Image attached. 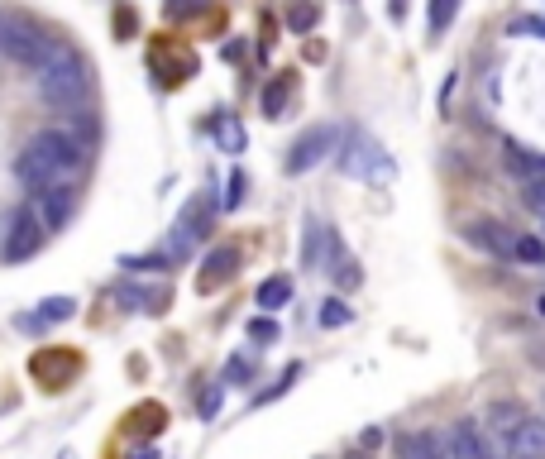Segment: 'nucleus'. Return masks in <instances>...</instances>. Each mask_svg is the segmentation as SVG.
Segmentation results:
<instances>
[{"label":"nucleus","mask_w":545,"mask_h":459,"mask_svg":"<svg viewBox=\"0 0 545 459\" xmlns=\"http://www.w3.org/2000/svg\"><path fill=\"white\" fill-rule=\"evenodd\" d=\"M254 302H259L263 311H283V306L292 302V278H287V273H278V278H263Z\"/></svg>","instance_id":"412c9836"},{"label":"nucleus","mask_w":545,"mask_h":459,"mask_svg":"<svg viewBox=\"0 0 545 459\" xmlns=\"http://www.w3.org/2000/svg\"><path fill=\"white\" fill-rule=\"evenodd\" d=\"M340 139H345L340 125H311V130L287 149V173L302 177V173H311V168H321L330 153H340Z\"/></svg>","instance_id":"423d86ee"},{"label":"nucleus","mask_w":545,"mask_h":459,"mask_svg":"<svg viewBox=\"0 0 545 459\" xmlns=\"http://www.w3.org/2000/svg\"><path fill=\"white\" fill-rule=\"evenodd\" d=\"M321 235H326V230H321V220H316V216H306V249H302V268H316V263H321Z\"/></svg>","instance_id":"a878e982"},{"label":"nucleus","mask_w":545,"mask_h":459,"mask_svg":"<svg viewBox=\"0 0 545 459\" xmlns=\"http://www.w3.org/2000/svg\"><path fill=\"white\" fill-rule=\"evenodd\" d=\"M82 158H87V149L67 130H44V134H34V139L24 144V153L15 158V177H20L24 187H34V192L63 187V182H72V173L82 168Z\"/></svg>","instance_id":"f257e3e1"},{"label":"nucleus","mask_w":545,"mask_h":459,"mask_svg":"<svg viewBox=\"0 0 545 459\" xmlns=\"http://www.w3.org/2000/svg\"><path fill=\"white\" fill-rule=\"evenodd\" d=\"M526 206H531V211H545V177L526 187Z\"/></svg>","instance_id":"c9c22d12"},{"label":"nucleus","mask_w":545,"mask_h":459,"mask_svg":"<svg viewBox=\"0 0 545 459\" xmlns=\"http://www.w3.org/2000/svg\"><path fill=\"white\" fill-rule=\"evenodd\" d=\"M244 192H249V177H244V168H235V173H230V192H225V201H220V206H225V211H240Z\"/></svg>","instance_id":"c756f323"},{"label":"nucleus","mask_w":545,"mask_h":459,"mask_svg":"<svg viewBox=\"0 0 545 459\" xmlns=\"http://www.w3.org/2000/svg\"><path fill=\"white\" fill-rule=\"evenodd\" d=\"M512 259H526V263H545V244L531 240V235H517V254Z\"/></svg>","instance_id":"473e14b6"},{"label":"nucleus","mask_w":545,"mask_h":459,"mask_svg":"<svg viewBox=\"0 0 545 459\" xmlns=\"http://www.w3.org/2000/svg\"><path fill=\"white\" fill-rule=\"evenodd\" d=\"M507 173L522 177L526 187L541 182L545 177V153H531V149H522V144H507Z\"/></svg>","instance_id":"a211bd4d"},{"label":"nucleus","mask_w":545,"mask_h":459,"mask_svg":"<svg viewBox=\"0 0 545 459\" xmlns=\"http://www.w3.org/2000/svg\"><path fill=\"white\" fill-rule=\"evenodd\" d=\"M326 273H330V283L340 287V292H354V287H364V268H359V259L349 254V244L340 240V230H330L326 225Z\"/></svg>","instance_id":"0eeeda50"},{"label":"nucleus","mask_w":545,"mask_h":459,"mask_svg":"<svg viewBox=\"0 0 545 459\" xmlns=\"http://www.w3.org/2000/svg\"><path fill=\"white\" fill-rule=\"evenodd\" d=\"M536 306H541V316H545V292H541V302H536Z\"/></svg>","instance_id":"58836bf2"},{"label":"nucleus","mask_w":545,"mask_h":459,"mask_svg":"<svg viewBox=\"0 0 545 459\" xmlns=\"http://www.w3.org/2000/svg\"><path fill=\"white\" fill-rule=\"evenodd\" d=\"M72 311H77V302H72V297H48V302H39V311H29V316H20L15 326L34 335V330H48V326H58V321H67Z\"/></svg>","instance_id":"2eb2a0df"},{"label":"nucleus","mask_w":545,"mask_h":459,"mask_svg":"<svg viewBox=\"0 0 545 459\" xmlns=\"http://www.w3.org/2000/svg\"><path fill=\"white\" fill-rule=\"evenodd\" d=\"M455 15H459V0H431V34H445L450 24H455Z\"/></svg>","instance_id":"bb28decb"},{"label":"nucleus","mask_w":545,"mask_h":459,"mask_svg":"<svg viewBox=\"0 0 545 459\" xmlns=\"http://www.w3.org/2000/svg\"><path fill=\"white\" fill-rule=\"evenodd\" d=\"M220 211V201L211 197V192H201V197H192L187 206H182V216L173 220V230H168V244L158 249L168 263H182V259H192L201 249V240L211 235V220H216Z\"/></svg>","instance_id":"7ed1b4c3"},{"label":"nucleus","mask_w":545,"mask_h":459,"mask_svg":"<svg viewBox=\"0 0 545 459\" xmlns=\"http://www.w3.org/2000/svg\"><path fill=\"white\" fill-rule=\"evenodd\" d=\"M48 48H53V39L29 20H5V29H0V53L20 67H44Z\"/></svg>","instance_id":"39448f33"},{"label":"nucleus","mask_w":545,"mask_h":459,"mask_svg":"<svg viewBox=\"0 0 545 459\" xmlns=\"http://www.w3.org/2000/svg\"><path fill=\"white\" fill-rule=\"evenodd\" d=\"M388 10H393V20H402V15H407V0H393Z\"/></svg>","instance_id":"e433bc0d"},{"label":"nucleus","mask_w":545,"mask_h":459,"mask_svg":"<svg viewBox=\"0 0 545 459\" xmlns=\"http://www.w3.org/2000/svg\"><path fill=\"white\" fill-rule=\"evenodd\" d=\"M397 459H450L445 440L436 431H402L397 436Z\"/></svg>","instance_id":"4468645a"},{"label":"nucleus","mask_w":545,"mask_h":459,"mask_svg":"<svg viewBox=\"0 0 545 459\" xmlns=\"http://www.w3.org/2000/svg\"><path fill=\"white\" fill-rule=\"evenodd\" d=\"M297 378H302V364H287V373H283V378H278V383H273V388H263V393L254 397V407H268V402H273V397H283L287 388H292V383H297Z\"/></svg>","instance_id":"c85d7f7f"},{"label":"nucleus","mask_w":545,"mask_h":459,"mask_svg":"<svg viewBox=\"0 0 545 459\" xmlns=\"http://www.w3.org/2000/svg\"><path fill=\"white\" fill-rule=\"evenodd\" d=\"M130 459H158V455H153V445H139V450H134Z\"/></svg>","instance_id":"4c0bfd02"},{"label":"nucleus","mask_w":545,"mask_h":459,"mask_svg":"<svg viewBox=\"0 0 545 459\" xmlns=\"http://www.w3.org/2000/svg\"><path fill=\"white\" fill-rule=\"evenodd\" d=\"M287 96H292V82H287V77H273V82L263 87V115L278 120V115L287 110Z\"/></svg>","instance_id":"5701e85b"},{"label":"nucleus","mask_w":545,"mask_h":459,"mask_svg":"<svg viewBox=\"0 0 545 459\" xmlns=\"http://www.w3.org/2000/svg\"><path fill=\"white\" fill-rule=\"evenodd\" d=\"M316 20H321V5H316V0H297V5H287V29H292V34H311Z\"/></svg>","instance_id":"4be33fe9"},{"label":"nucleus","mask_w":545,"mask_h":459,"mask_svg":"<svg viewBox=\"0 0 545 459\" xmlns=\"http://www.w3.org/2000/svg\"><path fill=\"white\" fill-rule=\"evenodd\" d=\"M249 378H254V354L240 350L225 364V378H220V383H225V388H249Z\"/></svg>","instance_id":"b1692460"},{"label":"nucleus","mask_w":545,"mask_h":459,"mask_svg":"<svg viewBox=\"0 0 545 459\" xmlns=\"http://www.w3.org/2000/svg\"><path fill=\"white\" fill-rule=\"evenodd\" d=\"M134 29H139V15H134V10H125V5H120V10H115V34H120V39H130Z\"/></svg>","instance_id":"f704fd0d"},{"label":"nucleus","mask_w":545,"mask_h":459,"mask_svg":"<svg viewBox=\"0 0 545 459\" xmlns=\"http://www.w3.org/2000/svg\"><path fill=\"white\" fill-rule=\"evenodd\" d=\"M211 134H216V144H220L225 153H244L240 115H230V110H216V115H211Z\"/></svg>","instance_id":"6ab92c4d"},{"label":"nucleus","mask_w":545,"mask_h":459,"mask_svg":"<svg viewBox=\"0 0 545 459\" xmlns=\"http://www.w3.org/2000/svg\"><path fill=\"white\" fill-rule=\"evenodd\" d=\"M340 173L359 177V182H373V187H388L393 182V153L383 149L369 130H349L340 139Z\"/></svg>","instance_id":"20e7f679"},{"label":"nucleus","mask_w":545,"mask_h":459,"mask_svg":"<svg viewBox=\"0 0 545 459\" xmlns=\"http://www.w3.org/2000/svg\"><path fill=\"white\" fill-rule=\"evenodd\" d=\"M464 240L474 244V249H483V254H493V259H512L517 254V235L502 225V220H464Z\"/></svg>","instance_id":"6e6552de"},{"label":"nucleus","mask_w":545,"mask_h":459,"mask_svg":"<svg viewBox=\"0 0 545 459\" xmlns=\"http://www.w3.org/2000/svg\"><path fill=\"white\" fill-rule=\"evenodd\" d=\"M220 397H225V383H211V388H201V397H197V416L201 421H216V412H220Z\"/></svg>","instance_id":"cd10ccee"},{"label":"nucleus","mask_w":545,"mask_h":459,"mask_svg":"<svg viewBox=\"0 0 545 459\" xmlns=\"http://www.w3.org/2000/svg\"><path fill=\"white\" fill-rule=\"evenodd\" d=\"M249 340H259V345H273V340H278V326H273L268 316H259V321H249Z\"/></svg>","instance_id":"72a5a7b5"},{"label":"nucleus","mask_w":545,"mask_h":459,"mask_svg":"<svg viewBox=\"0 0 545 459\" xmlns=\"http://www.w3.org/2000/svg\"><path fill=\"white\" fill-rule=\"evenodd\" d=\"M39 244H44V225L34 220V211L29 206H20L15 211V220H10V235H5V263H24L39 254Z\"/></svg>","instance_id":"1a4fd4ad"},{"label":"nucleus","mask_w":545,"mask_h":459,"mask_svg":"<svg viewBox=\"0 0 545 459\" xmlns=\"http://www.w3.org/2000/svg\"><path fill=\"white\" fill-rule=\"evenodd\" d=\"M354 459H369V455H354Z\"/></svg>","instance_id":"ea45409f"},{"label":"nucleus","mask_w":545,"mask_h":459,"mask_svg":"<svg viewBox=\"0 0 545 459\" xmlns=\"http://www.w3.org/2000/svg\"><path fill=\"white\" fill-rule=\"evenodd\" d=\"M522 421H526V412L517 407V402H507V397L488 407V431H493V440H498V450H502V455H507V445H512V436L522 431Z\"/></svg>","instance_id":"f8f14e48"},{"label":"nucleus","mask_w":545,"mask_h":459,"mask_svg":"<svg viewBox=\"0 0 545 459\" xmlns=\"http://www.w3.org/2000/svg\"><path fill=\"white\" fill-rule=\"evenodd\" d=\"M72 206H77V192H72V182H63V187H44V192H34V220L48 230H63L67 216H72Z\"/></svg>","instance_id":"9b49d317"},{"label":"nucleus","mask_w":545,"mask_h":459,"mask_svg":"<svg viewBox=\"0 0 545 459\" xmlns=\"http://www.w3.org/2000/svg\"><path fill=\"white\" fill-rule=\"evenodd\" d=\"M115 297L130 306V311L139 306V311H153V316L173 302V292H168V287H139V283H120V287H115Z\"/></svg>","instance_id":"f3484780"},{"label":"nucleus","mask_w":545,"mask_h":459,"mask_svg":"<svg viewBox=\"0 0 545 459\" xmlns=\"http://www.w3.org/2000/svg\"><path fill=\"white\" fill-rule=\"evenodd\" d=\"M445 450H450V459H493L488 455V440L479 436L474 421H455L450 436H445Z\"/></svg>","instance_id":"ddd939ff"},{"label":"nucleus","mask_w":545,"mask_h":459,"mask_svg":"<svg viewBox=\"0 0 545 459\" xmlns=\"http://www.w3.org/2000/svg\"><path fill=\"white\" fill-rule=\"evenodd\" d=\"M507 34L517 39V34H536V39H545V15H517V20L507 24Z\"/></svg>","instance_id":"2f4dec72"},{"label":"nucleus","mask_w":545,"mask_h":459,"mask_svg":"<svg viewBox=\"0 0 545 459\" xmlns=\"http://www.w3.org/2000/svg\"><path fill=\"white\" fill-rule=\"evenodd\" d=\"M34 378H48V388H63V373L77 369V359L72 354H34Z\"/></svg>","instance_id":"aec40b11"},{"label":"nucleus","mask_w":545,"mask_h":459,"mask_svg":"<svg viewBox=\"0 0 545 459\" xmlns=\"http://www.w3.org/2000/svg\"><path fill=\"white\" fill-rule=\"evenodd\" d=\"M235 273H240V244H216V249L206 254V263H201V273H197V292L201 297H211V292H220Z\"/></svg>","instance_id":"9d476101"},{"label":"nucleus","mask_w":545,"mask_h":459,"mask_svg":"<svg viewBox=\"0 0 545 459\" xmlns=\"http://www.w3.org/2000/svg\"><path fill=\"white\" fill-rule=\"evenodd\" d=\"M87 91H91V77H87L82 53L72 44H58V39H53L44 67H39V96L58 110H77L87 101Z\"/></svg>","instance_id":"f03ea898"},{"label":"nucleus","mask_w":545,"mask_h":459,"mask_svg":"<svg viewBox=\"0 0 545 459\" xmlns=\"http://www.w3.org/2000/svg\"><path fill=\"white\" fill-rule=\"evenodd\" d=\"M201 10H206V0H168V5H163V15H168V20H192V15H201Z\"/></svg>","instance_id":"7c9ffc66"},{"label":"nucleus","mask_w":545,"mask_h":459,"mask_svg":"<svg viewBox=\"0 0 545 459\" xmlns=\"http://www.w3.org/2000/svg\"><path fill=\"white\" fill-rule=\"evenodd\" d=\"M316 321H321L326 330H335V326H349V321H354V311H349L340 297H326V302H321V311H316Z\"/></svg>","instance_id":"393cba45"},{"label":"nucleus","mask_w":545,"mask_h":459,"mask_svg":"<svg viewBox=\"0 0 545 459\" xmlns=\"http://www.w3.org/2000/svg\"><path fill=\"white\" fill-rule=\"evenodd\" d=\"M507 459H545V421L526 416L522 431H517L512 445H507Z\"/></svg>","instance_id":"dca6fc26"},{"label":"nucleus","mask_w":545,"mask_h":459,"mask_svg":"<svg viewBox=\"0 0 545 459\" xmlns=\"http://www.w3.org/2000/svg\"><path fill=\"white\" fill-rule=\"evenodd\" d=\"M0 29H5V20H0Z\"/></svg>","instance_id":"a19ab883"}]
</instances>
